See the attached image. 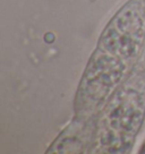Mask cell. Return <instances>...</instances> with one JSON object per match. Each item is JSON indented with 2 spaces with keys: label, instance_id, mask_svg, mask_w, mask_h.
<instances>
[{
  "label": "cell",
  "instance_id": "6da1fadb",
  "mask_svg": "<svg viewBox=\"0 0 145 154\" xmlns=\"http://www.w3.org/2000/svg\"><path fill=\"white\" fill-rule=\"evenodd\" d=\"M145 45V0H129L113 15L99 38L79 82L75 112L95 118L111 94L131 76Z\"/></svg>",
  "mask_w": 145,
  "mask_h": 154
},
{
  "label": "cell",
  "instance_id": "3957f363",
  "mask_svg": "<svg viewBox=\"0 0 145 154\" xmlns=\"http://www.w3.org/2000/svg\"><path fill=\"white\" fill-rule=\"evenodd\" d=\"M95 127V118L83 120L75 118L70 125L53 142L48 153H81L85 149H91Z\"/></svg>",
  "mask_w": 145,
  "mask_h": 154
},
{
  "label": "cell",
  "instance_id": "7a4b0ae2",
  "mask_svg": "<svg viewBox=\"0 0 145 154\" xmlns=\"http://www.w3.org/2000/svg\"><path fill=\"white\" fill-rule=\"evenodd\" d=\"M145 119V69L140 68L117 88L95 117L90 152L129 153Z\"/></svg>",
  "mask_w": 145,
  "mask_h": 154
},
{
  "label": "cell",
  "instance_id": "277c9868",
  "mask_svg": "<svg viewBox=\"0 0 145 154\" xmlns=\"http://www.w3.org/2000/svg\"><path fill=\"white\" fill-rule=\"evenodd\" d=\"M140 67L142 68V69H145V45H144L143 53H142V57H140Z\"/></svg>",
  "mask_w": 145,
  "mask_h": 154
},
{
  "label": "cell",
  "instance_id": "5b68a950",
  "mask_svg": "<svg viewBox=\"0 0 145 154\" xmlns=\"http://www.w3.org/2000/svg\"><path fill=\"white\" fill-rule=\"evenodd\" d=\"M140 153H145V142L143 143V145H142V147H140Z\"/></svg>",
  "mask_w": 145,
  "mask_h": 154
}]
</instances>
